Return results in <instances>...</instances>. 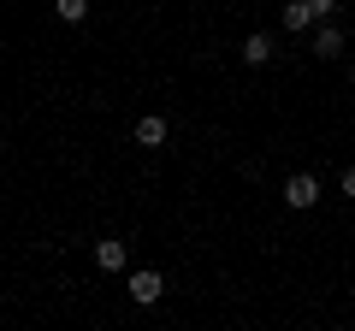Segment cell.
I'll return each instance as SVG.
<instances>
[{"instance_id":"obj_1","label":"cell","mask_w":355,"mask_h":331,"mask_svg":"<svg viewBox=\"0 0 355 331\" xmlns=\"http://www.w3.org/2000/svg\"><path fill=\"white\" fill-rule=\"evenodd\" d=\"M314 202H320V178H314V172H291V178H284V207L308 213Z\"/></svg>"},{"instance_id":"obj_2","label":"cell","mask_w":355,"mask_h":331,"mask_svg":"<svg viewBox=\"0 0 355 331\" xmlns=\"http://www.w3.org/2000/svg\"><path fill=\"white\" fill-rule=\"evenodd\" d=\"M314 60H343V24H338V18H320V30H314Z\"/></svg>"},{"instance_id":"obj_3","label":"cell","mask_w":355,"mask_h":331,"mask_svg":"<svg viewBox=\"0 0 355 331\" xmlns=\"http://www.w3.org/2000/svg\"><path fill=\"white\" fill-rule=\"evenodd\" d=\"M160 296H166V278H160V272H130V302H137V307H154Z\"/></svg>"},{"instance_id":"obj_4","label":"cell","mask_w":355,"mask_h":331,"mask_svg":"<svg viewBox=\"0 0 355 331\" xmlns=\"http://www.w3.org/2000/svg\"><path fill=\"white\" fill-rule=\"evenodd\" d=\"M166 136H172V125H166L160 113H142L137 118V148H166Z\"/></svg>"},{"instance_id":"obj_5","label":"cell","mask_w":355,"mask_h":331,"mask_svg":"<svg viewBox=\"0 0 355 331\" xmlns=\"http://www.w3.org/2000/svg\"><path fill=\"white\" fill-rule=\"evenodd\" d=\"M279 24L291 30V36H302L308 24H320V12H314V6H308V0H291V6H284V12H279Z\"/></svg>"},{"instance_id":"obj_6","label":"cell","mask_w":355,"mask_h":331,"mask_svg":"<svg viewBox=\"0 0 355 331\" xmlns=\"http://www.w3.org/2000/svg\"><path fill=\"white\" fill-rule=\"evenodd\" d=\"M125 242H113V237H101V242H95V267H101V272H125Z\"/></svg>"},{"instance_id":"obj_7","label":"cell","mask_w":355,"mask_h":331,"mask_svg":"<svg viewBox=\"0 0 355 331\" xmlns=\"http://www.w3.org/2000/svg\"><path fill=\"white\" fill-rule=\"evenodd\" d=\"M272 60V36H266V30H254L249 42H243V65H266Z\"/></svg>"},{"instance_id":"obj_8","label":"cell","mask_w":355,"mask_h":331,"mask_svg":"<svg viewBox=\"0 0 355 331\" xmlns=\"http://www.w3.org/2000/svg\"><path fill=\"white\" fill-rule=\"evenodd\" d=\"M53 12H60V24H83V18H89V0H53Z\"/></svg>"},{"instance_id":"obj_9","label":"cell","mask_w":355,"mask_h":331,"mask_svg":"<svg viewBox=\"0 0 355 331\" xmlns=\"http://www.w3.org/2000/svg\"><path fill=\"white\" fill-rule=\"evenodd\" d=\"M308 6H314L320 18H338V6H343V0H308Z\"/></svg>"},{"instance_id":"obj_10","label":"cell","mask_w":355,"mask_h":331,"mask_svg":"<svg viewBox=\"0 0 355 331\" xmlns=\"http://www.w3.org/2000/svg\"><path fill=\"white\" fill-rule=\"evenodd\" d=\"M343 195H355V166H349V172H343Z\"/></svg>"}]
</instances>
